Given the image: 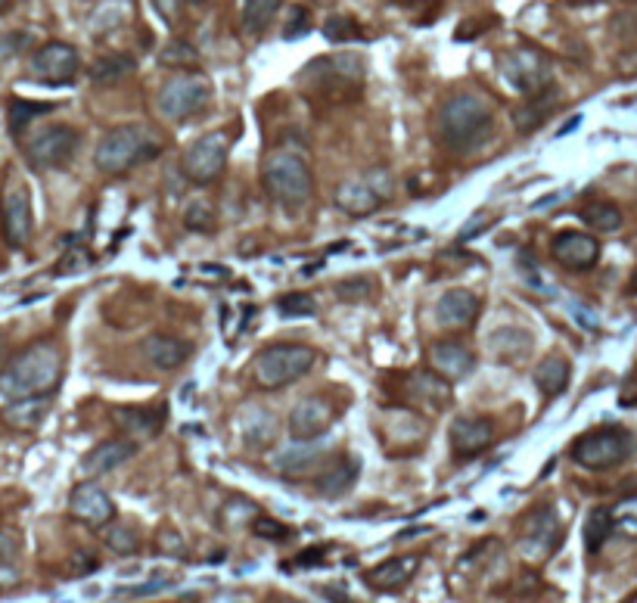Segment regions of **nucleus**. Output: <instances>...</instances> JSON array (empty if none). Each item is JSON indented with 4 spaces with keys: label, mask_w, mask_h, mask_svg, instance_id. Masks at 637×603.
<instances>
[{
    "label": "nucleus",
    "mask_w": 637,
    "mask_h": 603,
    "mask_svg": "<svg viewBox=\"0 0 637 603\" xmlns=\"http://www.w3.org/2000/svg\"><path fill=\"white\" fill-rule=\"evenodd\" d=\"M277 311L283 318H314L317 314V299L311 293H286L277 299Z\"/></svg>",
    "instance_id": "a19ab883"
},
{
    "label": "nucleus",
    "mask_w": 637,
    "mask_h": 603,
    "mask_svg": "<svg viewBox=\"0 0 637 603\" xmlns=\"http://www.w3.org/2000/svg\"><path fill=\"white\" fill-rule=\"evenodd\" d=\"M156 548H159V554H165V557L187 560V544H184V538H181V532H178L175 526H162V529L156 532Z\"/></svg>",
    "instance_id": "37998d69"
},
{
    "label": "nucleus",
    "mask_w": 637,
    "mask_h": 603,
    "mask_svg": "<svg viewBox=\"0 0 637 603\" xmlns=\"http://www.w3.org/2000/svg\"><path fill=\"white\" fill-rule=\"evenodd\" d=\"M634 386H637V380H634Z\"/></svg>",
    "instance_id": "13d9d810"
},
{
    "label": "nucleus",
    "mask_w": 637,
    "mask_h": 603,
    "mask_svg": "<svg viewBox=\"0 0 637 603\" xmlns=\"http://www.w3.org/2000/svg\"><path fill=\"white\" fill-rule=\"evenodd\" d=\"M324 461H327V454L321 448L311 445V442H299L293 448H286L283 454H277L274 467L283 476H305V473H314Z\"/></svg>",
    "instance_id": "c85d7f7f"
},
{
    "label": "nucleus",
    "mask_w": 637,
    "mask_h": 603,
    "mask_svg": "<svg viewBox=\"0 0 637 603\" xmlns=\"http://www.w3.org/2000/svg\"><path fill=\"white\" fill-rule=\"evenodd\" d=\"M262 184L280 206L299 209L314 196V171L299 150H274L262 165Z\"/></svg>",
    "instance_id": "39448f33"
},
{
    "label": "nucleus",
    "mask_w": 637,
    "mask_h": 603,
    "mask_svg": "<svg viewBox=\"0 0 637 603\" xmlns=\"http://www.w3.org/2000/svg\"><path fill=\"white\" fill-rule=\"evenodd\" d=\"M491 349L501 355V361H523L532 349V336L526 330L504 327L501 333H495V339H491Z\"/></svg>",
    "instance_id": "473e14b6"
},
{
    "label": "nucleus",
    "mask_w": 637,
    "mask_h": 603,
    "mask_svg": "<svg viewBox=\"0 0 637 603\" xmlns=\"http://www.w3.org/2000/svg\"><path fill=\"white\" fill-rule=\"evenodd\" d=\"M317 352L311 346H299V342H277L255 355L252 361V380L262 389H283L302 380L314 367Z\"/></svg>",
    "instance_id": "423d86ee"
},
{
    "label": "nucleus",
    "mask_w": 637,
    "mask_h": 603,
    "mask_svg": "<svg viewBox=\"0 0 637 603\" xmlns=\"http://www.w3.org/2000/svg\"><path fill=\"white\" fill-rule=\"evenodd\" d=\"M184 227L193 234H215L218 227V215L215 209L206 203V199H196V203H190L184 209Z\"/></svg>",
    "instance_id": "58836bf2"
},
{
    "label": "nucleus",
    "mask_w": 637,
    "mask_h": 603,
    "mask_svg": "<svg viewBox=\"0 0 637 603\" xmlns=\"http://www.w3.org/2000/svg\"><path fill=\"white\" fill-rule=\"evenodd\" d=\"M417 566H420V557H392V560H383L380 566H373L364 576V582L373 591L392 594V591H401L404 585L414 579Z\"/></svg>",
    "instance_id": "a878e982"
},
{
    "label": "nucleus",
    "mask_w": 637,
    "mask_h": 603,
    "mask_svg": "<svg viewBox=\"0 0 637 603\" xmlns=\"http://www.w3.org/2000/svg\"><path fill=\"white\" fill-rule=\"evenodd\" d=\"M336 405H330L321 395H308L289 414V436L296 442H317L321 436H327V429L336 420Z\"/></svg>",
    "instance_id": "2eb2a0df"
},
{
    "label": "nucleus",
    "mask_w": 637,
    "mask_h": 603,
    "mask_svg": "<svg viewBox=\"0 0 637 603\" xmlns=\"http://www.w3.org/2000/svg\"><path fill=\"white\" fill-rule=\"evenodd\" d=\"M19 557V535L13 529H0V566H13Z\"/></svg>",
    "instance_id": "de8ad7c7"
},
{
    "label": "nucleus",
    "mask_w": 637,
    "mask_h": 603,
    "mask_svg": "<svg viewBox=\"0 0 637 603\" xmlns=\"http://www.w3.org/2000/svg\"><path fill=\"white\" fill-rule=\"evenodd\" d=\"M53 112V103H35V100H13L10 103V131L22 137L35 119Z\"/></svg>",
    "instance_id": "c9c22d12"
},
{
    "label": "nucleus",
    "mask_w": 637,
    "mask_h": 603,
    "mask_svg": "<svg viewBox=\"0 0 637 603\" xmlns=\"http://www.w3.org/2000/svg\"><path fill=\"white\" fill-rule=\"evenodd\" d=\"M283 0H240V22L246 35H262L280 13Z\"/></svg>",
    "instance_id": "2f4dec72"
},
{
    "label": "nucleus",
    "mask_w": 637,
    "mask_h": 603,
    "mask_svg": "<svg viewBox=\"0 0 637 603\" xmlns=\"http://www.w3.org/2000/svg\"><path fill=\"white\" fill-rule=\"evenodd\" d=\"M140 355L150 367L171 373V370H181L190 358H193V346L181 336H171V333H150L147 339L140 342Z\"/></svg>",
    "instance_id": "aec40b11"
},
{
    "label": "nucleus",
    "mask_w": 637,
    "mask_h": 603,
    "mask_svg": "<svg viewBox=\"0 0 637 603\" xmlns=\"http://www.w3.org/2000/svg\"><path fill=\"white\" fill-rule=\"evenodd\" d=\"M165 585H171V579H165V576H156V582H147V585H137V588H122L119 594H153V591H159V588H165Z\"/></svg>",
    "instance_id": "864d4df0"
},
{
    "label": "nucleus",
    "mask_w": 637,
    "mask_h": 603,
    "mask_svg": "<svg viewBox=\"0 0 637 603\" xmlns=\"http://www.w3.org/2000/svg\"><path fill=\"white\" fill-rule=\"evenodd\" d=\"M32 75L41 84H50V88H63V84H72L81 72V56L72 44L66 41H50L44 47H38L32 53Z\"/></svg>",
    "instance_id": "f8f14e48"
},
{
    "label": "nucleus",
    "mask_w": 637,
    "mask_h": 603,
    "mask_svg": "<svg viewBox=\"0 0 637 603\" xmlns=\"http://www.w3.org/2000/svg\"><path fill=\"white\" fill-rule=\"evenodd\" d=\"M156 10L168 19V22H175L181 16V7H184V0H153Z\"/></svg>",
    "instance_id": "603ef678"
},
{
    "label": "nucleus",
    "mask_w": 637,
    "mask_h": 603,
    "mask_svg": "<svg viewBox=\"0 0 637 603\" xmlns=\"http://www.w3.org/2000/svg\"><path fill=\"white\" fill-rule=\"evenodd\" d=\"M35 234V212H32V196L28 187L10 184L4 193V240L13 249H25Z\"/></svg>",
    "instance_id": "dca6fc26"
},
{
    "label": "nucleus",
    "mask_w": 637,
    "mask_h": 603,
    "mask_svg": "<svg viewBox=\"0 0 637 603\" xmlns=\"http://www.w3.org/2000/svg\"><path fill=\"white\" fill-rule=\"evenodd\" d=\"M429 361H432V370H436L439 377H445L448 383L467 380L470 373L476 370V352L460 339L436 342V346L429 349Z\"/></svg>",
    "instance_id": "412c9836"
},
{
    "label": "nucleus",
    "mask_w": 637,
    "mask_h": 603,
    "mask_svg": "<svg viewBox=\"0 0 637 603\" xmlns=\"http://www.w3.org/2000/svg\"><path fill=\"white\" fill-rule=\"evenodd\" d=\"M103 541H106V548H109V551L122 554V557H128V554H137V551H140V535H137V529H134V526H128V523H112V526L103 532Z\"/></svg>",
    "instance_id": "4c0bfd02"
},
{
    "label": "nucleus",
    "mask_w": 637,
    "mask_h": 603,
    "mask_svg": "<svg viewBox=\"0 0 637 603\" xmlns=\"http://www.w3.org/2000/svg\"><path fill=\"white\" fill-rule=\"evenodd\" d=\"M631 293H637V274H634V280H631Z\"/></svg>",
    "instance_id": "6e6d98bb"
},
{
    "label": "nucleus",
    "mask_w": 637,
    "mask_h": 603,
    "mask_svg": "<svg viewBox=\"0 0 637 603\" xmlns=\"http://www.w3.org/2000/svg\"><path fill=\"white\" fill-rule=\"evenodd\" d=\"M193 4H206V0H193Z\"/></svg>",
    "instance_id": "4d7b16f0"
},
{
    "label": "nucleus",
    "mask_w": 637,
    "mask_h": 603,
    "mask_svg": "<svg viewBox=\"0 0 637 603\" xmlns=\"http://www.w3.org/2000/svg\"><path fill=\"white\" fill-rule=\"evenodd\" d=\"M550 255L566 271H591L600 262V243L582 231H563L550 240Z\"/></svg>",
    "instance_id": "6ab92c4d"
},
{
    "label": "nucleus",
    "mask_w": 637,
    "mask_h": 603,
    "mask_svg": "<svg viewBox=\"0 0 637 603\" xmlns=\"http://www.w3.org/2000/svg\"><path fill=\"white\" fill-rule=\"evenodd\" d=\"M358 473H361V464L355 461V457H342V461H333L327 470L317 473L314 485L324 498H342L345 492H352L355 488Z\"/></svg>",
    "instance_id": "bb28decb"
},
{
    "label": "nucleus",
    "mask_w": 637,
    "mask_h": 603,
    "mask_svg": "<svg viewBox=\"0 0 637 603\" xmlns=\"http://www.w3.org/2000/svg\"><path fill=\"white\" fill-rule=\"evenodd\" d=\"M613 532H616L613 510L610 507H594L588 513V523H585V548H588V554H597Z\"/></svg>",
    "instance_id": "72a5a7b5"
},
{
    "label": "nucleus",
    "mask_w": 637,
    "mask_h": 603,
    "mask_svg": "<svg viewBox=\"0 0 637 603\" xmlns=\"http://www.w3.org/2000/svg\"><path fill=\"white\" fill-rule=\"evenodd\" d=\"M137 72V60L128 53H106L91 66V84L94 88H112V84H119L125 78H131Z\"/></svg>",
    "instance_id": "c756f323"
},
{
    "label": "nucleus",
    "mask_w": 637,
    "mask_h": 603,
    "mask_svg": "<svg viewBox=\"0 0 637 603\" xmlns=\"http://www.w3.org/2000/svg\"><path fill=\"white\" fill-rule=\"evenodd\" d=\"M495 128V106L476 91H460L439 109V140L454 153H467Z\"/></svg>",
    "instance_id": "f03ea898"
},
{
    "label": "nucleus",
    "mask_w": 637,
    "mask_h": 603,
    "mask_svg": "<svg viewBox=\"0 0 637 603\" xmlns=\"http://www.w3.org/2000/svg\"><path fill=\"white\" fill-rule=\"evenodd\" d=\"M100 566V560L88 551H75L72 560H69V572L72 576H88V572H94Z\"/></svg>",
    "instance_id": "8fccbe9b"
},
{
    "label": "nucleus",
    "mask_w": 637,
    "mask_h": 603,
    "mask_svg": "<svg viewBox=\"0 0 637 603\" xmlns=\"http://www.w3.org/2000/svg\"><path fill=\"white\" fill-rule=\"evenodd\" d=\"M63 380V352L53 339L32 342L4 370H0V398L13 401L25 395H50Z\"/></svg>",
    "instance_id": "f257e3e1"
},
{
    "label": "nucleus",
    "mask_w": 637,
    "mask_h": 603,
    "mask_svg": "<svg viewBox=\"0 0 637 603\" xmlns=\"http://www.w3.org/2000/svg\"><path fill=\"white\" fill-rule=\"evenodd\" d=\"M389 196H392V181H389L386 171H370V175L345 181L336 190V206L345 215L364 218V215L380 212Z\"/></svg>",
    "instance_id": "9b49d317"
},
{
    "label": "nucleus",
    "mask_w": 637,
    "mask_h": 603,
    "mask_svg": "<svg viewBox=\"0 0 637 603\" xmlns=\"http://www.w3.org/2000/svg\"><path fill=\"white\" fill-rule=\"evenodd\" d=\"M115 426L122 429L128 439H153L162 433V426L168 420V408L165 405H128V408H115L112 411Z\"/></svg>",
    "instance_id": "4be33fe9"
},
{
    "label": "nucleus",
    "mask_w": 637,
    "mask_h": 603,
    "mask_svg": "<svg viewBox=\"0 0 637 603\" xmlns=\"http://www.w3.org/2000/svg\"><path fill=\"white\" fill-rule=\"evenodd\" d=\"M569 454L572 461L585 470H613L631 454V436L619 426H600L578 436Z\"/></svg>",
    "instance_id": "0eeeda50"
},
{
    "label": "nucleus",
    "mask_w": 637,
    "mask_h": 603,
    "mask_svg": "<svg viewBox=\"0 0 637 603\" xmlns=\"http://www.w3.org/2000/svg\"><path fill=\"white\" fill-rule=\"evenodd\" d=\"M227 156H230V134L212 131V134L196 137L190 147L184 150L181 168H184L187 181H193L199 187H209V184H215L224 175Z\"/></svg>",
    "instance_id": "6e6552de"
},
{
    "label": "nucleus",
    "mask_w": 637,
    "mask_h": 603,
    "mask_svg": "<svg viewBox=\"0 0 637 603\" xmlns=\"http://www.w3.org/2000/svg\"><path fill=\"white\" fill-rule=\"evenodd\" d=\"M69 516L84 526H109L115 520V504L97 482H78L69 495Z\"/></svg>",
    "instance_id": "f3484780"
},
{
    "label": "nucleus",
    "mask_w": 637,
    "mask_h": 603,
    "mask_svg": "<svg viewBox=\"0 0 637 603\" xmlns=\"http://www.w3.org/2000/svg\"><path fill=\"white\" fill-rule=\"evenodd\" d=\"M137 454V442L128 439V436H115V439H106L100 442L97 448H91L88 454H84V473L88 476H103V473H112L115 467L128 464L131 457Z\"/></svg>",
    "instance_id": "b1692460"
},
{
    "label": "nucleus",
    "mask_w": 637,
    "mask_h": 603,
    "mask_svg": "<svg viewBox=\"0 0 637 603\" xmlns=\"http://www.w3.org/2000/svg\"><path fill=\"white\" fill-rule=\"evenodd\" d=\"M50 414V395H25V398H13L4 405L0 417H4L7 426L19 429V433H32L38 429Z\"/></svg>",
    "instance_id": "393cba45"
},
{
    "label": "nucleus",
    "mask_w": 637,
    "mask_h": 603,
    "mask_svg": "<svg viewBox=\"0 0 637 603\" xmlns=\"http://www.w3.org/2000/svg\"><path fill=\"white\" fill-rule=\"evenodd\" d=\"M209 100H212V88H209L206 78L202 75H178L159 91L156 106L168 122H187V119L199 116V112H206Z\"/></svg>",
    "instance_id": "1a4fd4ad"
},
{
    "label": "nucleus",
    "mask_w": 637,
    "mask_h": 603,
    "mask_svg": "<svg viewBox=\"0 0 637 603\" xmlns=\"http://www.w3.org/2000/svg\"><path fill=\"white\" fill-rule=\"evenodd\" d=\"M532 103L529 106H519L516 112H513V122H516V128L519 131H535L538 125H544V119L550 116V103H554V91H547V94H538V97H529Z\"/></svg>",
    "instance_id": "f704fd0d"
},
{
    "label": "nucleus",
    "mask_w": 637,
    "mask_h": 603,
    "mask_svg": "<svg viewBox=\"0 0 637 603\" xmlns=\"http://www.w3.org/2000/svg\"><path fill=\"white\" fill-rule=\"evenodd\" d=\"M613 526L625 535L637 538V498H625L616 510H613Z\"/></svg>",
    "instance_id": "a18cd8bd"
},
{
    "label": "nucleus",
    "mask_w": 637,
    "mask_h": 603,
    "mask_svg": "<svg viewBox=\"0 0 637 603\" xmlns=\"http://www.w3.org/2000/svg\"><path fill=\"white\" fill-rule=\"evenodd\" d=\"M305 91L311 100H327L333 106H342L361 97L364 88V66L355 53L345 56H327V60H314L305 75Z\"/></svg>",
    "instance_id": "20e7f679"
},
{
    "label": "nucleus",
    "mask_w": 637,
    "mask_h": 603,
    "mask_svg": "<svg viewBox=\"0 0 637 603\" xmlns=\"http://www.w3.org/2000/svg\"><path fill=\"white\" fill-rule=\"evenodd\" d=\"M370 293H373V280L370 277H349V280L336 283V296L342 302H364Z\"/></svg>",
    "instance_id": "c03bdc74"
},
{
    "label": "nucleus",
    "mask_w": 637,
    "mask_h": 603,
    "mask_svg": "<svg viewBox=\"0 0 637 603\" xmlns=\"http://www.w3.org/2000/svg\"><path fill=\"white\" fill-rule=\"evenodd\" d=\"M13 4H16V0H0V13H7V10H10Z\"/></svg>",
    "instance_id": "5fc2aeb1"
},
{
    "label": "nucleus",
    "mask_w": 637,
    "mask_h": 603,
    "mask_svg": "<svg viewBox=\"0 0 637 603\" xmlns=\"http://www.w3.org/2000/svg\"><path fill=\"white\" fill-rule=\"evenodd\" d=\"M479 314H482L479 296L470 293V290H460V286L442 293L439 308H436L439 324L448 327V330H467V327H473L479 321Z\"/></svg>",
    "instance_id": "5701e85b"
},
{
    "label": "nucleus",
    "mask_w": 637,
    "mask_h": 603,
    "mask_svg": "<svg viewBox=\"0 0 637 603\" xmlns=\"http://www.w3.org/2000/svg\"><path fill=\"white\" fill-rule=\"evenodd\" d=\"M81 147V134L69 125H47L25 137V159L32 162L38 171H53L63 168L75 159Z\"/></svg>",
    "instance_id": "9d476101"
},
{
    "label": "nucleus",
    "mask_w": 637,
    "mask_h": 603,
    "mask_svg": "<svg viewBox=\"0 0 637 603\" xmlns=\"http://www.w3.org/2000/svg\"><path fill=\"white\" fill-rule=\"evenodd\" d=\"M252 532L258 538H271V541H283L289 538V529L277 520H271V516H255V523H252Z\"/></svg>",
    "instance_id": "49530a36"
},
{
    "label": "nucleus",
    "mask_w": 637,
    "mask_h": 603,
    "mask_svg": "<svg viewBox=\"0 0 637 603\" xmlns=\"http://www.w3.org/2000/svg\"><path fill=\"white\" fill-rule=\"evenodd\" d=\"M572 377V367L563 355H547L538 367H535V386L541 389L544 398H557L566 392Z\"/></svg>",
    "instance_id": "7c9ffc66"
},
{
    "label": "nucleus",
    "mask_w": 637,
    "mask_h": 603,
    "mask_svg": "<svg viewBox=\"0 0 637 603\" xmlns=\"http://www.w3.org/2000/svg\"><path fill=\"white\" fill-rule=\"evenodd\" d=\"M308 10L305 7H293V16H289L286 28H283V38L286 41H293V38H302L308 32Z\"/></svg>",
    "instance_id": "09e8293b"
},
{
    "label": "nucleus",
    "mask_w": 637,
    "mask_h": 603,
    "mask_svg": "<svg viewBox=\"0 0 637 603\" xmlns=\"http://www.w3.org/2000/svg\"><path fill=\"white\" fill-rule=\"evenodd\" d=\"M582 221L591 227V231H600V234H616L622 227V212L619 206L613 203H594L582 212Z\"/></svg>",
    "instance_id": "e433bc0d"
},
{
    "label": "nucleus",
    "mask_w": 637,
    "mask_h": 603,
    "mask_svg": "<svg viewBox=\"0 0 637 603\" xmlns=\"http://www.w3.org/2000/svg\"><path fill=\"white\" fill-rule=\"evenodd\" d=\"M159 63H162V66H168V69H193V66L199 63V53H196V47H193V44H187V41L175 38V41H168V44L162 47Z\"/></svg>",
    "instance_id": "ea45409f"
},
{
    "label": "nucleus",
    "mask_w": 637,
    "mask_h": 603,
    "mask_svg": "<svg viewBox=\"0 0 637 603\" xmlns=\"http://www.w3.org/2000/svg\"><path fill=\"white\" fill-rule=\"evenodd\" d=\"M324 38L333 41V44L358 41V38H361V25H358L352 16H330V19L324 22Z\"/></svg>",
    "instance_id": "79ce46f5"
},
{
    "label": "nucleus",
    "mask_w": 637,
    "mask_h": 603,
    "mask_svg": "<svg viewBox=\"0 0 637 603\" xmlns=\"http://www.w3.org/2000/svg\"><path fill=\"white\" fill-rule=\"evenodd\" d=\"M91 265V255L84 249H75V252H66V258L60 265H56V274H66V271H81Z\"/></svg>",
    "instance_id": "3c124183"
},
{
    "label": "nucleus",
    "mask_w": 637,
    "mask_h": 603,
    "mask_svg": "<svg viewBox=\"0 0 637 603\" xmlns=\"http://www.w3.org/2000/svg\"><path fill=\"white\" fill-rule=\"evenodd\" d=\"M162 153V140L147 125H122L100 137L94 150V165L109 178L128 175L137 165L153 162Z\"/></svg>",
    "instance_id": "7ed1b4c3"
},
{
    "label": "nucleus",
    "mask_w": 637,
    "mask_h": 603,
    "mask_svg": "<svg viewBox=\"0 0 637 603\" xmlns=\"http://www.w3.org/2000/svg\"><path fill=\"white\" fill-rule=\"evenodd\" d=\"M408 392L414 401H420V405H429L432 411L439 408H448L451 401V383L445 377H439L436 370H420V373H411L408 377Z\"/></svg>",
    "instance_id": "cd10ccee"
},
{
    "label": "nucleus",
    "mask_w": 637,
    "mask_h": 603,
    "mask_svg": "<svg viewBox=\"0 0 637 603\" xmlns=\"http://www.w3.org/2000/svg\"><path fill=\"white\" fill-rule=\"evenodd\" d=\"M560 520H557V510L550 504L535 507L526 520H523V532H519V548L529 560H544L557 551L560 544Z\"/></svg>",
    "instance_id": "ddd939ff"
},
{
    "label": "nucleus",
    "mask_w": 637,
    "mask_h": 603,
    "mask_svg": "<svg viewBox=\"0 0 637 603\" xmlns=\"http://www.w3.org/2000/svg\"><path fill=\"white\" fill-rule=\"evenodd\" d=\"M448 439L457 461H470V457H479L491 448V442L498 439V426L485 414H463L451 423Z\"/></svg>",
    "instance_id": "4468645a"
},
{
    "label": "nucleus",
    "mask_w": 637,
    "mask_h": 603,
    "mask_svg": "<svg viewBox=\"0 0 637 603\" xmlns=\"http://www.w3.org/2000/svg\"><path fill=\"white\" fill-rule=\"evenodd\" d=\"M507 78L513 81V88L526 97H538L550 91V66L541 53L535 50H519L507 56Z\"/></svg>",
    "instance_id": "a211bd4d"
}]
</instances>
